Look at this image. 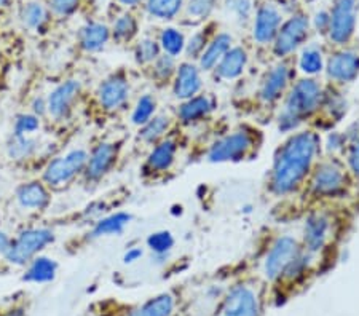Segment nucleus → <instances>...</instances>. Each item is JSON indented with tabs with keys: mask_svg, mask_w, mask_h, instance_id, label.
<instances>
[{
	"mask_svg": "<svg viewBox=\"0 0 359 316\" xmlns=\"http://www.w3.org/2000/svg\"><path fill=\"white\" fill-rule=\"evenodd\" d=\"M45 102H44V100H37V101H35L34 102V111L35 112H39V113H42V112H44L45 111Z\"/></svg>",
	"mask_w": 359,
	"mask_h": 316,
	"instance_id": "nucleus-49",
	"label": "nucleus"
},
{
	"mask_svg": "<svg viewBox=\"0 0 359 316\" xmlns=\"http://www.w3.org/2000/svg\"><path fill=\"white\" fill-rule=\"evenodd\" d=\"M252 149V134L246 129H239V131L227 134V136L212 144L210 152H208V160L211 163L239 162V160L246 158Z\"/></svg>",
	"mask_w": 359,
	"mask_h": 316,
	"instance_id": "nucleus-4",
	"label": "nucleus"
},
{
	"mask_svg": "<svg viewBox=\"0 0 359 316\" xmlns=\"http://www.w3.org/2000/svg\"><path fill=\"white\" fill-rule=\"evenodd\" d=\"M216 0H189V5H187V10L192 17L196 19L206 18L208 15L212 12L214 8Z\"/></svg>",
	"mask_w": 359,
	"mask_h": 316,
	"instance_id": "nucleus-40",
	"label": "nucleus"
},
{
	"mask_svg": "<svg viewBox=\"0 0 359 316\" xmlns=\"http://www.w3.org/2000/svg\"><path fill=\"white\" fill-rule=\"evenodd\" d=\"M86 162L88 155L85 150H74V152L67 154L66 157L56 158L55 162L48 165V168L45 171V180L51 185L67 183L86 167Z\"/></svg>",
	"mask_w": 359,
	"mask_h": 316,
	"instance_id": "nucleus-9",
	"label": "nucleus"
},
{
	"mask_svg": "<svg viewBox=\"0 0 359 316\" xmlns=\"http://www.w3.org/2000/svg\"><path fill=\"white\" fill-rule=\"evenodd\" d=\"M329 24H331V15L327 12H320L315 17V26L318 29V32L324 34L329 32Z\"/></svg>",
	"mask_w": 359,
	"mask_h": 316,
	"instance_id": "nucleus-45",
	"label": "nucleus"
},
{
	"mask_svg": "<svg viewBox=\"0 0 359 316\" xmlns=\"http://www.w3.org/2000/svg\"><path fill=\"white\" fill-rule=\"evenodd\" d=\"M232 7L238 13L239 18H246L249 15V10H251V2L249 0H233Z\"/></svg>",
	"mask_w": 359,
	"mask_h": 316,
	"instance_id": "nucleus-46",
	"label": "nucleus"
},
{
	"mask_svg": "<svg viewBox=\"0 0 359 316\" xmlns=\"http://www.w3.org/2000/svg\"><path fill=\"white\" fill-rule=\"evenodd\" d=\"M343 146H345V138H343L340 133H332L329 139H327L326 149L329 150V152H337V150H342Z\"/></svg>",
	"mask_w": 359,
	"mask_h": 316,
	"instance_id": "nucleus-44",
	"label": "nucleus"
},
{
	"mask_svg": "<svg viewBox=\"0 0 359 316\" xmlns=\"http://www.w3.org/2000/svg\"><path fill=\"white\" fill-rule=\"evenodd\" d=\"M184 0H147L149 13L160 19H171L179 12Z\"/></svg>",
	"mask_w": 359,
	"mask_h": 316,
	"instance_id": "nucleus-30",
	"label": "nucleus"
},
{
	"mask_svg": "<svg viewBox=\"0 0 359 316\" xmlns=\"http://www.w3.org/2000/svg\"><path fill=\"white\" fill-rule=\"evenodd\" d=\"M34 149H35V142L33 141V139H29L26 136H17V134H15L13 141L8 147V152L13 158L21 160V158L29 157V155L34 152Z\"/></svg>",
	"mask_w": 359,
	"mask_h": 316,
	"instance_id": "nucleus-38",
	"label": "nucleus"
},
{
	"mask_svg": "<svg viewBox=\"0 0 359 316\" xmlns=\"http://www.w3.org/2000/svg\"><path fill=\"white\" fill-rule=\"evenodd\" d=\"M142 256V251L139 250V248H133V250H128V252L123 256V261L125 263H133L136 262Z\"/></svg>",
	"mask_w": 359,
	"mask_h": 316,
	"instance_id": "nucleus-47",
	"label": "nucleus"
},
{
	"mask_svg": "<svg viewBox=\"0 0 359 316\" xmlns=\"http://www.w3.org/2000/svg\"><path fill=\"white\" fill-rule=\"evenodd\" d=\"M109 40V29L100 23H90L80 30V44L86 51H100Z\"/></svg>",
	"mask_w": 359,
	"mask_h": 316,
	"instance_id": "nucleus-23",
	"label": "nucleus"
},
{
	"mask_svg": "<svg viewBox=\"0 0 359 316\" xmlns=\"http://www.w3.org/2000/svg\"><path fill=\"white\" fill-rule=\"evenodd\" d=\"M212 109H214V102H212L211 96L196 95L184 101V104L179 107L178 115L184 123H194L210 115Z\"/></svg>",
	"mask_w": 359,
	"mask_h": 316,
	"instance_id": "nucleus-21",
	"label": "nucleus"
},
{
	"mask_svg": "<svg viewBox=\"0 0 359 316\" xmlns=\"http://www.w3.org/2000/svg\"><path fill=\"white\" fill-rule=\"evenodd\" d=\"M120 2H122L123 5H136L140 2V0H120Z\"/></svg>",
	"mask_w": 359,
	"mask_h": 316,
	"instance_id": "nucleus-51",
	"label": "nucleus"
},
{
	"mask_svg": "<svg viewBox=\"0 0 359 316\" xmlns=\"http://www.w3.org/2000/svg\"><path fill=\"white\" fill-rule=\"evenodd\" d=\"M232 48V35L217 34L200 56V71H214L219 61Z\"/></svg>",
	"mask_w": 359,
	"mask_h": 316,
	"instance_id": "nucleus-20",
	"label": "nucleus"
},
{
	"mask_svg": "<svg viewBox=\"0 0 359 316\" xmlns=\"http://www.w3.org/2000/svg\"><path fill=\"white\" fill-rule=\"evenodd\" d=\"M208 46V37L205 32H196L195 35H192V39L189 40V44H185V53L189 58H200L203 51Z\"/></svg>",
	"mask_w": 359,
	"mask_h": 316,
	"instance_id": "nucleus-39",
	"label": "nucleus"
},
{
	"mask_svg": "<svg viewBox=\"0 0 359 316\" xmlns=\"http://www.w3.org/2000/svg\"><path fill=\"white\" fill-rule=\"evenodd\" d=\"M331 233L329 217L322 212H313L306 217L304 225V240H302V251L305 254H316L326 246Z\"/></svg>",
	"mask_w": 359,
	"mask_h": 316,
	"instance_id": "nucleus-10",
	"label": "nucleus"
},
{
	"mask_svg": "<svg viewBox=\"0 0 359 316\" xmlns=\"http://www.w3.org/2000/svg\"><path fill=\"white\" fill-rule=\"evenodd\" d=\"M18 201L24 208H44L48 203V194L42 184L30 183L19 187Z\"/></svg>",
	"mask_w": 359,
	"mask_h": 316,
	"instance_id": "nucleus-24",
	"label": "nucleus"
},
{
	"mask_svg": "<svg viewBox=\"0 0 359 316\" xmlns=\"http://www.w3.org/2000/svg\"><path fill=\"white\" fill-rule=\"evenodd\" d=\"M358 0H337L331 13L329 37L335 45H345L355 34Z\"/></svg>",
	"mask_w": 359,
	"mask_h": 316,
	"instance_id": "nucleus-8",
	"label": "nucleus"
},
{
	"mask_svg": "<svg viewBox=\"0 0 359 316\" xmlns=\"http://www.w3.org/2000/svg\"><path fill=\"white\" fill-rule=\"evenodd\" d=\"M169 128V118L166 115H157L152 117L150 120L145 123L144 128L140 129V138L144 139L145 142H155L163 136V134L168 131Z\"/></svg>",
	"mask_w": 359,
	"mask_h": 316,
	"instance_id": "nucleus-28",
	"label": "nucleus"
},
{
	"mask_svg": "<svg viewBox=\"0 0 359 316\" xmlns=\"http://www.w3.org/2000/svg\"><path fill=\"white\" fill-rule=\"evenodd\" d=\"M56 275V263L48 257H37L24 275V281L46 283L51 281Z\"/></svg>",
	"mask_w": 359,
	"mask_h": 316,
	"instance_id": "nucleus-26",
	"label": "nucleus"
},
{
	"mask_svg": "<svg viewBox=\"0 0 359 316\" xmlns=\"http://www.w3.org/2000/svg\"><path fill=\"white\" fill-rule=\"evenodd\" d=\"M3 316H23V312H21V310H12V312H8Z\"/></svg>",
	"mask_w": 359,
	"mask_h": 316,
	"instance_id": "nucleus-50",
	"label": "nucleus"
},
{
	"mask_svg": "<svg viewBox=\"0 0 359 316\" xmlns=\"http://www.w3.org/2000/svg\"><path fill=\"white\" fill-rule=\"evenodd\" d=\"M326 74L335 84H351L359 75V51H337L327 59Z\"/></svg>",
	"mask_w": 359,
	"mask_h": 316,
	"instance_id": "nucleus-11",
	"label": "nucleus"
},
{
	"mask_svg": "<svg viewBox=\"0 0 359 316\" xmlns=\"http://www.w3.org/2000/svg\"><path fill=\"white\" fill-rule=\"evenodd\" d=\"M136 30H138V24L134 21L131 15H122V17L113 23L112 34L117 42H128V40H131L134 37Z\"/></svg>",
	"mask_w": 359,
	"mask_h": 316,
	"instance_id": "nucleus-32",
	"label": "nucleus"
},
{
	"mask_svg": "<svg viewBox=\"0 0 359 316\" xmlns=\"http://www.w3.org/2000/svg\"><path fill=\"white\" fill-rule=\"evenodd\" d=\"M79 90H80V85L79 82L75 80H69L56 88V90L50 95L48 104H46L51 115L56 118L64 117L66 113L69 112V109L77 97V95H79Z\"/></svg>",
	"mask_w": 359,
	"mask_h": 316,
	"instance_id": "nucleus-18",
	"label": "nucleus"
},
{
	"mask_svg": "<svg viewBox=\"0 0 359 316\" xmlns=\"http://www.w3.org/2000/svg\"><path fill=\"white\" fill-rule=\"evenodd\" d=\"M203 80L200 69L192 63H182L176 69L174 79V96L179 100H190L201 91Z\"/></svg>",
	"mask_w": 359,
	"mask_h": 316,
	"instance_id": "nucleus-15",
	"label": "nucleus"
},
{
	"mask_svg": "<svg viewBox=\"0 0 359 316\" xmlns=\"http://www.w3.org/2000/svg\"><path fill=\"white\" fill-rule=\"evenodd\" d=\"M176 150H178V146H176V142L171 141V139H166V141L160 142L158 146L150 152L147 167L155 171V173L169 169L171 165L174 163Z\"/></svg>",
	"mask_w": 359,
	"mask_h": 316,
	"instance_id": "nucleus-22",
	"label": "nucleus"
},
{
	"mask_svg": "<svg viewBox=\"0 0 359 316\" xmlns=\"http://www.w3.org/2000/svg\"><path fill=\"white\" fill-rule=\"evenodd\" d=\"M53 241V233L46 229H35L21 233L17 241H13L5 251V257L8 262L17 263V266H23L28 261L33 259L35 252Z\"/></svg>",
	"mask_w": 359,
	"mask_h": 316,
	"instance_id": "nucleus-7",
	"label": "nucleus"
},
{
	"mask_svg": "<svg viewBox=\"0 0 359 316\" xmlns=\"http://www.w3.org/2000/svg\"><path fill=\"white\" fill-rule=\"evenodd\" d=\"M320 146V134L311 129L294 133L286 139L275 155L268 180L270 190L275 195L284 196L302 187L313 169Z\"/></svg>",
	"mask_w": 359,
	"mask_h": 316,
	"instance_id": "nucleus-1",
	"label": "nucleus"
},
{
	"mask_svg": "<svg viewBox=\"0 0 359 316\" xmlns=\"http://www.w3.org/2000/svg\"><path fill=\"white\" fill-rule=\"evenodd\" d=\"M281 28V13L272 3H265L257 10L254 21V39L260 45L273 42Z\"/></svg>",
	"mask_w": 359,
	"mask_h": 316,
	"instance_id": "nucleus-14",
	"label": "nucleus"
},
{
	"mask_svg": "<svg viewBox=\"0 0 359 316\" xmlns=\"http://www.w3.org/2000/svg\"><path fill=\"white\" fill-rule=\"evenodd\" d=\"M310 30L309 18L304 15H295L281 24L277 37L273 40V51L278 58H288L305 42Z\"/></svg>",
	"mask_w": 359,
	"mask_h": 316,
	"instance_id": "nucleus-6",
	"label": "nucleus"
},
{
	"mask_svg": "<svg viewBox=\"0 0 359 316\" xmlns=\"http://www.w3.org/2000/svg\"><path fill=\"white\" fill-rule=\"evenodd\" d=\"M291 69L286 63H278L265 74L259 90V97L265 104H273L288 91Z\"/></svg>",
	"mask_w": 359,
	"mask_h": 316,
	"instance_id": "nucleus-12",
	"label": "nucleus"
},
{
	"mask_svg": "<svg viewBox=\"0 0 359 316\" xmlns=\"http://www.w3.org/2000/svg\"><path fill=\"white\" fill-rule=\"evenodd\" d=\"M8 246H10V240H8V236L5 235L3 232H0V252H5L8 250Z\"/></svg>",
	"mask_w": 359,
	"mask_h": 316,
	"instance_id": "nucleus-48",
	"label": "nucleus"
},
{
	"mask_svg": "<svg viewBox=\"0 0 359 316\" xmlns=\"http://www.w3.org/2000/svg\"><path fill=\"white\" fill-rule=\"evenodd\" d=\"M160 44H161V48L165 50V53L173 56V58L179 56L185 48L184 35H182L178 29H173V28L163 30Z\"/></svg>",
	"mask_w": 359,
	"mask_h": 316,
	"instance_id": "nucleus-31",
	"label": "nucleus"
},
{
	"mask_svg": "<svg viewBox=\"0 0 359 316\" xmlns=\"http://www.w3.org/2000/svg\"><path fill=\"white\" fill-rule=\"evenodd\" d=\"M223 316H259L257 295L246 286L233 288L223 302Z\"/></svg>",
	"mask_w": 359,
	"mask_h": 316,
	"instance_id": "nucleus-13",
	"label": "nucleus"
},
{
	"mask_svg": "<svg viewBox=\"0 0 359 316\" xmlns=\"http://www.w3.org/2000/svg\"><path fill=\"white\" fill-rule=\"evenodd\" d=\"M147 245L157 256H166L171 248L174 246V238L169 232H157L149 236Z\"/></svg>",
	"mask_w": 359,
	"mask_h": 316,
	"instance_id": "nucleus-36",
	"label": "nucleus"
},
{
	"mask_svg": "<svg viewBox=\"0 0 359 316\" xmlns=\"http://www.w3.org/2000/svg\"><path fill=\"white\" fill-rule=\"evenodd\" d=\"M176 71L174 58L169 55H160L157 59L154 61V77L160 82L168 80Z\"/></svg>",
	"mask_w": 359,
	"mask_h": 316,
	"instance_id": "nucleus-37",
	"label": "nucleus"
},
{
	"mask_svg": "<svg viewBox=\"0 0 359 316\" xmlns=\"http://www.w3.org/2000/svg\"><path fill=\"white\" fill-rule=\"evenodd\" d=\"M326 91L315 79H300L291 86L278 117V128L283 133L297 129L306 118L313 117L324 106Z\"/></svg>",
	"mask_w": 359,
	"mask_h": 316,
	"instance_id": "nucleus-2",
	"label": "nucleus"
},
{
	"mask_svg": "<svg viewBox=\"0 0 359 316\" xmlns=\"http://www.w3.org/2000/svg\"><path fill=\"white\" fill-rule=\"evenodd\" d=\"M39 128V120L34 115H21L15 125V134L17 136H26L28 133H33Z\"/></svg>",
	"mask_w": 359,
	"mask_h": 316,
	"instance_id": "nucleus-41",
	"label": "nucleus"
},
{
	"mask_svg": "<svg viewBox=\"0 0 359 316\" xmlns=\"http://www.w3.org/2000/svg\"><path fill=\"white\" fill-rule=\"evenodd\" d=\"M21 18H23V23L28 26V28L37 29L46 21V10L44 5L39 2H30L23 8Z\"/></svg>",
	"mask_w": 359,
	"mask_h": 316,
	"instance_id": "nucleus-33",
	"label": "nucleus"
},
{
	"mask_svg": "<svg viewBox=\"0 0 359 316\" xmlns=\"http://www.w3.org/2000/svg\"><path fill=\"white\" fill-rule=\"evenodd\" d=\"M299 67H300V71L306 75L320 74V72L322 71V67H324L322 53L318 48H315V46H310V48L304 50V53H302L300 61H299Z\"/></svg>",
	"mask_w": 359,
	"mask_h": 316,
	"instance_id": "nucleus-29",
	"label": "nucleus"
},
{
	"mask_svg": "<svg viewBox=\"0 0 359 316\" xmlns=\"http://www.w3.org/2000/svg\"><path fill=\"white\" fill-rule=\"evenodd\" d=\"M302 251V245L293 236H279L277 241L273 243L272 248L265 259L264 270L268 279L281 278L291 263L297 259Z\"/></svg>",
	"mask_w": 359,
	"mask_h": 316,
	"instance_id": "nucleus-5",
	"label": "nucleus"
},
{
	"mask_svg": "<svg viewBox=\"0 0 359 316\" xmlns=\"http://www.w3.org/2000/svg\"><path fill=\"white\" fill-rule=\"evenodd\" d=\"M131 221V216L125 214V212H117V214L109 216L106 219L100 221L93 229L91 236H106V235H116V233H122L128 222Z\"/></svg>",
	"mask_w": 359,
	"mask_h": 316,
	"instance_id": "nucleus-27",
	"label": "nucleus"
},
{
	"mask_svg": "<svg viewBox=\"0 0 359 316\" xmlns=\"http://www.w3.org/2000/svg\"><path fill=\"white\" fill-rule=\"evenodd\" d=\"M98 95L101 106L107 111H113L128 100L129 85L122 74H116L104 82Z\"/></svg>",
	"mask_w": 359,
	"mask_h": 316,
	"instance_id": "nucleus-17",
	"label": "nucleus"
},
{
	"mask_svg": "<svg viewBox=\"0 0 359 316\" xmlns=\"http://www.w3.org/2000/svg\"><path fill=\"white\" fill-rule=\"evenodd\" d=\"M348 168H350V173L359 179V136L351 142L350 150H348Z\"/></svg>",
	"mask_w": 359,
	"mask_h": 316,
	"instance_id": "nucleus-43",
	"label": "nucleus"
},
{
	"mask_svg": "<svg viewBox=\"0 0 359 316\" xmlns=\"http://www.w3.org/2000/svg\"><path fill=\"white\" fill-rule=\"evenodd\" d=\"M248 64V53L241 46L230 48L216 66V77L221 80H235L243 74Z\"/></svg>",
	"mask_w": 359,
	"mask_h": 316,
	"instance_id": "nucleus-19",
	"label": "nucleus"
},
{
	"mask_svg": "<svg viewBox=\"0 0 359 316\" xmlns=\"http://www.w3.org/2000/svg\"><path fill=\"white\" fill-rule=\"evenodd\" d=\"M50 5L56 15L64 17V15H71L79 7V0H50Z\"/></svg>",
	"mask_w": 359,
	"mask_h": 316,
	"instance_id": "nucleus-42",
	"label": "nucleus"
},
{
	"mask_svg": "<svg viewBox=\"0 0 359 316\" xmlns=\"http://www.w3.org/2000/svg\"><path fill=\"white\" fill-rule=\"evenodd\" d=\"M5 2H7V0H0V7H3Z\"/></svg>",
	"mask_w": 359,
	"mask_h": 316,
	"instance_id": "nucleus-52",
	"label": "nucleus"
},
{
	"mask_svg": "<svg viewBox=\"0 0 359 316\" xmlns=\"http://www.w3.org/2000/svg\"><path fill=\"white\" fill-rule=\"evenodd\" d=\"M155 106H157V102H155V100L152 96L145 95L140 97V100L138 101L136 107H134L133 111V115H131V120L134 125H145L150 118H152L154 112H155Z\"/></svg>",
	"mask_w": 359,
	"mask_h": 316,
	"instance_id": "nucleus-34",
	"label": "nucleus"
},
{
	"mask_svg": "<svg viewBox=\"0 0 359 316\" xmlns=\"http://www.w3.org/2000/svg\"><path fill=\"white\" fill-rule=\"evenodd\" d=\"M310 190L318 198H332L345 192L348 173L335 160H324L313 167L310 173Z\"/></svg>",
	"mask_w": 359,
	"mask_h": 316,
	"instance_id": "nucleus-3",
	"label": "nucleus"
},
{
	"mask_svg": "<svg viewBox=\"0 0 359 316\" xmlns=\"http://www.w3.org/2000/svg\"><path fill=\"white\" fill-rule=\"evenodd\" d=\"M134 55H136V61L139 64L154 63L160 56V45L152 39H144L138 44Z\"/></svg>",
	"mask_w": 359,
	"mask_h": 316,
	"instance_id": "nucleus-35",
	"label": "nucleus"
},
{
	"mask_svg": "<svg viewBox=\"0 0 359 316\" xmlns=\"http://www.w3.org/2000/svg\"><path fill=\"white\" fill-rule=\"evenodd\" d=\"M118 149L116 144L102 142L93 150L91 157L86 162V176L88 179L98 180L101 179L109 169L113 167L117 160Z\"/></svg>",
	"mask_w": 359,
	"mask_h": 316,
	"instance_id": "nucleus-16",
	"label": "nucleus"
},
{
	"mask_svg": "<svg viewBox=\"0 0 359 316\" xmlns=\"http://www.w3.org/2000/svg\"><path fill=\"white\" fill-rule=\"evenodd\" d=\"M174 310V299L171 294H161L158 297L150 299L147 304H144L142 307L129 316H171Z\"/></svg>",
	"mask_w": 359,
	"mask_h": 316,
	"instance_id": "nucleus-25",
	"label": "nucleus"
}]
</instances>
